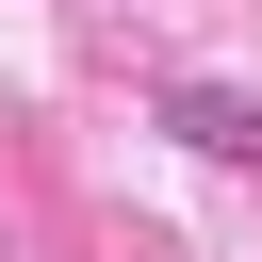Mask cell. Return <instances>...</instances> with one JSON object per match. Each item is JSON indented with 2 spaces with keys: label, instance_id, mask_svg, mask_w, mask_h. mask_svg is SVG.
Wrapping results in <instances>:
<instances>
[{
  "label": "cell",
  "instance_id": "1",
  "mask_svg": "<svg viewBox=\"0 0 262 262\" xmlns=\"http://www.w3.org/2000/svg\"><path fill=\"white\" fill-rule=\"evenodd\" d=\"M164 131H180L196 164H262V98H246V82H164Z\"/></svg>",
  "mask_w": 262,
  "mask_h": 262
}]
</instances>
